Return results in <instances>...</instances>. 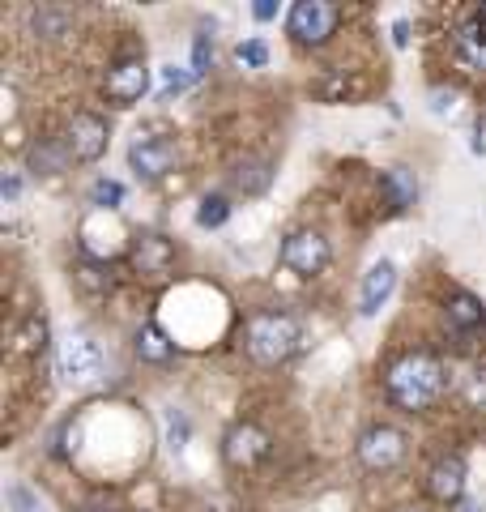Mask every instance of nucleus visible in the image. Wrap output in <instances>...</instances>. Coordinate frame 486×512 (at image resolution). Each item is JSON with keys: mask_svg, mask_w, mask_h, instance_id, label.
<instances>
[{"mask_svg": "<svg viewBox=\"0 0 486 512\" xmlns=\"http://www.w3.org/2000/svg\"><path fill=\"white\" fill-rule=\"evenodd\" d=\"M5 500H9V508H13V512H52V508H47L43 495H39L35 487H26V483H9Z\"/></svg>", "mask_w": 486, "mask_h": 512, "instance_id": "nucleus-20", "label": "nucleus"}, {"mask_svg": "<svg viewBox=\"0 0 486 512\" xmlns=\"http://www.w3.org/2000/svg\"><path fill=\"white\" fill-rule=\"evenodd\" d=\"M64 146L77 163H94L103 150H107V124L99 116H90V111H81V116L69 120V133H64Z\"/></svg>", "mask_w": 486, "mask_h": 512, "instance_id": "nucleus-9", "label": "nucleus"}, {"mask_svg": "<svg viewBox=\"0 0 486 512\" xmlns=\"http://www.w3.org/2000/svg\"><path fill=\"white\" fill-rule=\"evenodd\" d=\"M393 43H397V47L410 43V22H393Z\"/></svg>", "mask_w": 486, "mask_h": 512, "instance_id": "nucleus-31", "label": "nucleus"}, {"mask_svg": "<svg viewBox=\"0 0 486 512\" xmlns=\"http://www.w3.org/2000/svg\"><path fill=\"white\" fill-rule=\"evenodd\" d=\"M99 372H103L99 346H94L86 333H69V338L60 342V376H69L73 384H90V380H99Z\"/></svg>", "mask_w": 486, "mask_h": 512, "instance_id": "nucleus-8", "label": "nucleus"}, {"mask_svg": "<svg viewBox=\"0 0 486 512\" xmlns=\"http://www.w3.org/2000/svg\"><path fill=\"white\" fill-rule=\"evenodd\" d=\"M457 43H461V56L474 64V69H486V5L469 18L465 26H461V35H457Z\"/></svg>", "mask_w": 486, "mask_h": 512, "instance_id": "nucleus-14", "label": "nucleus"}, {"mask_svg": "<svg viewBox=\"0 0 486 512\" xmlns=\"http://www.w3.org/2000/svg\"><path fill=\"white\" fill-rule=\"evenodd\" d=\"M175 163H180V150H175L171 137H137L128 146V167L145 175V180H162Z\"/></svg>", "mask_w": 486, "mask_h": 512, "instance_id": "nucleus-7", "label": "nucleus"}, {"mask_svg": "<svg viewBox=\"0 0 486 512\" xmlns=\"http://www.w3.org/2000/svg\"><path fill=\"white\" fill-rule=\"evenodd\" d=\"M388 402L401 410H427L435 397L444 393V363L427 355V350H414V355H401L388 367Z\"/></svg>", "mask_w": 486, "mask_h": 512, "instance_id": "nucleus-1", "label": "nucleus"}, {"mask_svg": "<svg viewBox=\"0 0 486 512\" xmlns=\"http://www.w3.org/2000/svg\"><path fill=\"white\" fill-rule=\"evenodd\" d=\"M209 69H214V43L205 35H197V43H192V77H201Z\"/></svg>", "mask_w": 486, "mask_h": 512, "instance_id": "nucleus-26", "label": "nucleus"}, {"mask_svg": "<svg viewBox=\"0 0 486 512\" xmlns=\"http://www.w3.org/2000/svg\"><path fill=\"white\" fill-rule=\"evenodd\" d=\"M393 286H397V265L393 261H376L367 269V278H363V291H359V312L363 316H376L384 308V299L393 295Z\"/></svg>", "mask_w": 486, "mask_h": 512, "instance_id": "nucleus-13", "label": "nucleus"}, {"mask_svg": "<svg viewBox=\"0 0 486 512\" xmlns=\"http://www.w3.org/2000/svg\"><path fill=\"white\" fill-rule=\"evenodd\" d=\"M359 461H363L367 470H376V474L397 470L401 461H405V436H401L397 427H388V423L367 427L363 436H359Z\"/></svg>", "mask_w": 486, "mask_h": 512, "instance_id": "nucleus-4", "label": "nucleus"}, {"mask_svg": "<svg viewBox=\"0 0 486 512\" xmlns=\"http://www.w3.org/2000/svg\"><path fill=\"white\" fill-rule=\"evenodd\" d=\"M103 90H107V99H111V103H120V107L137 103L141 94L150 90V69H145L141 60H120V64H111Z\"/></svg>", "mask_w": 486, "mask_h": 512, "instance_id": "nucleus-10", "label": "nucleus"}, {"mask_svg": "<svg viewBox=\"0 0 486 512\" xmlns=\"http://www.w3.org/2000/svg\"><path fill=\"white\" fill-rule=\"evenodd\" d=\"M137 359H141V363H158V367L171 363V359H175V342H171L158 325H141V329H137Z\"/></svg>", "mask_w": 486, "mask_h": 512, "instance_id": "nucleus-15", "label": "nucleus"}, {"mask_svg": "<svg viewBox=\"0 0 486 512\" xmlns=\"http://www.w3.org/2000/svg\"><path fill=\"white\" fill-rule=\"evenodd\" d=\"M30 26L43 30V39H56L60 30L69 26V18H64V13H52V9H35V13H30Z\"/></svg>", "mask_w": 486, "mask_h": 512, "instance_id": "nucleus-24", "label": "nucleus"}, {"mask_svg": "<svg viewBox=\"0 0 486 512\" xmlns=\"http://www.w3.org/2000/svg\"><path fill=\"white\" fill-rule=\"evenodd\" d=\"M444 308H448V320H452V325H457L461 333L482 329V320H486V308H482L474 295H465V291H452Z\"/></svg>", "mask_w": 486, "mask_h": 512, "instance_id": "nucleus-16", "label": "nucleus"}, {"mask_svg": "<svg viewBox=\"0 0 486 512\" xmlns=\"http://www.w3.org/2000/svg\"><path fill=\"white\" fill-rule=\"evenodd\" d=\"M120 201H124V184H116V180H94L90 184V205L99 214H116Z\"/></svg>", "mask_w": 486, "mask_h": 512, "instance_id": "nucleus-19", "label": "nucleus"}, {"mask_svg": "<svg viewBox=\"0 0 486 512\" xmlns=\"http://www.w3.org/2000/svg\"><path fill=\"white\" fill-rule=\"evenodd\" d=\"M43 338H47L43 320H39V316H30V320H26V329L18 333V346H22V350H43Z\"/></svg>", "mask_w": 486, "mask_h": 512, "instance_id": "nucleus-27", "label": "nucleus"}, {"mask_svg": "<svg viewBox=\"0 0 486 512\" xmlns=\"http://www.w3.org/2000/svg\"><path fill=\"white\" fill-rule=\"evenodd\" d=\"M64 158H69V146H64V150H56V146H35V150H30V167L56 175V171H64Z\"/></svg>", "mask_w": 486, "mask_h": 512, "instance_id": "nucleus-22", "label": "nucleus"}, {"mask_svg": "<svg viewBox=\"0 0 486 512\" xmlns=\"http://www.w3.org/2000/svg\"><path fill=\"white\" fill-rule=\"evenodd\" d=\"M13 197H18V180L9 175V180H5V201H13Z\"/></svg>", "mask_w": 486, "mask_h": 512, "instance_id": "nucleus-32", "label": "nucleus"}, {"mask_svg": "<svg viewBox=\"0 0 486 512\" xmlns=\"http://www.w3.org/2000/svg\"><path fill=\"white\" fill-rule=\"evenodd\" d=\"M77 282L90 286V291H111V282H116V278H111V265L107 261H86V265L77 269Z\"/></svg>", "mask_w": 486, "mask_h": 512, "instance_id": "nucleus-21", "label": "nucleus"}, {"mask_svg": "<svg viewBox=\"0 0 486 512\" xmlns=\"http://www.w3.org/2000/svg\"><path fill=\"white\" fill-rule=\"evenodd\" d=\"M461 512H482V504H478V500H465V504H461Z\"/></svg>", "mask_w": 486, "mask_h": 512, "instance_id": "nucleus-33", "label": "nucleus"}, {"mask_svg": "<svg viewBox=\"0 0 486 512\" xmlns=\"http://www.w3.org/2000/svg\"><path fill=\"white\" fill-rule=\"evenodd\" d=\"M133 265H137L141 278H167L171 265H175L171 239H162V235H141L137 248H133Z\"/></svg>", "mask_w": 486, "mask_h": 512, "instance_id": "nucleus-12", "label": "nucleus"}, {"mask_svg": "<svg viewBox=\"0 0 486 512\" xmlns=\"http://www.w3.org/2000/svg\"><path fill=\"white\" fill-rule=\"evenodd\" d=\"M469 406H486V376L482 372L469 376Z\"/></svg>", "mask_w": 486, "mask_h": 512, "instance_id": "nucleus-29", "label": "nucleus"}, {"mask_svg": "<svg viewBox=\"0 0 486 512\" xmlns=\"http://www.w3.org/2000/svg\"><path fill=\"white\" fill-rule=\"evenodd\" d=\"M282 265L299 278L320 274V269L329 265V239H324L320 231H295L282 244Z\"/></svg>", "mask_w": 486, "mask_h": 512, "instance_id": "nucleus-6", "label": "nucleus"}, {"mask_svg": "<svg viewBox=\"0 0 486 512\" xmlns=\"http://www.w3.org/2000/svg\"><path fill=\"white\" fill-rule=\"evenodd\" d=\"M252 13H256V22H269L273 13H278V5H273V0H256V5H252Z\"/></svg>", "mask_w": 486, "mask_h": 512, "instance_id": "nucleus-30", "label": "nucleus"}, {"mask_svg": "<svg viewBox=\"0 0 486 512\" xmlns=\"http://www.w3.org/2000/svg\"><path fill=\"white\" fill-rule=\"evenodd\" d=\"M269 448H273L269 436L256 423H235L222 440V457L231 470H256L269 457Z\"/></svg>", "mask_w": 486, "mask_h": 512, "instance_id": "nucleus-5", "label": "nucleus"}, {"mask_svg": "<svg viewBox=\"0 0 486 512\" xmlns=\"http://www.w3.org/2000/svg\"><path fill=\"white\" fill-rule=\"evenodd\" d=\"M162 77H167V86H162V103L175 99V94L192 82V73H180V69H162Z\"/></svg>", "mask_w": 486, "mask_h": 512, "instance_id": "nucleus-28", "label": "nucleus"}, {"mask_svg": "<svg viewBox=\"0 0 486 512\" xmlns=\"http://www.w3.org/2000/svg\"><path fill=\"white\" fill-rule=\"evenodd\" d=\"M235 60L248 64V69H265V64H269V47L261 39H248V43L235 47Z\"/></svg>", "mask_w": 486, "mask_h": 512, "instance_id": "nucleus-25", "label": "nucleus"}, {"mask_svg": "<svg viewBox=\"0 0 486 512\" xmlns=\"http://www.w3.org/2000/svg\"><path fill=\"white\" fill-rule=\"evenodd\" d=\"M427 495L440 504H461L465 495V461L461 457H440L427 474Z\"/></svg>", "mask_w": 486, "mask_h": 512, "instance_id": "nucleus-11", "label": "nucleus"}, {"mask_svg": "<svg viewBox=\"0 0 486 512\" xmlns=\"http://www.w3.org/2000/svg\"><path fill=\"white\" fill-rule=\"evenodd\" d=\"M337 22H342V9L329 5V0H299L286 18V30L295 35L303 47H320L333 39Z\"/></svg>", "mask_w": 486, "mask_h": 512, "instance_id": "nucleus-3", "label": "nucleus"}, {"mask_svg": "<svg viewBox=\"0 0 486 512\" xmlns=\"http://www.w3.org/2000/svg\"><path fill=\"white\" fill-rule=\"evenodd\" d=\"M380 188L388 192V201H393V210H405V205H414V197H418V184H414V175L405 171V167L384 171V175H380Z\"/></svg>", "mask_w": 486, "mask_h": 512, "instance_id": "nucleus-17", "label": "nucleus"}, {"mask_svg": "<svg viewBox=\"0 0 486 512\" xmlns=\"http://www.w3.org/2000/svg\"><path fill=\"white\" fill-rule=\"evenodd\" d=\"M235 184L248 192V197H256V192H265L273 184V167L265 158H243V163H235Z\"/></svg>", "mask_w": 486, "mask_h": 512, "instance_id": "nucleus-18", "label": "nucleus"}, {"mask_svg": "<svg viewBox=\"0 0 486 512\" xmlns=\"http://www.w3.org/2000/svg\"><path fill=\"white\" fill-rule=\"evenodd\" d=\"M299 342H303V329L290 312H256L243 325V350L265 367L286 363L299 350Z\"/></svg>", "mask_w": 486, "mask_h": 512, "instance_id": "nucleus-2", "label": "nucleus"}, {"mask_svg": "<svg viewBox=\"0 0 486 512\" xmlns=\"http://www.w3.org/2000/svg\"><path fill=\"white\" fill-rule=\"evenodd\" d=\"M226 218H231V205H226V197H218V192H214V197H205V201H201V210H197V222H201V227H222Z\"/></svg>", "mask_w": 486, "mask_h": 512, "instance_id": "nucleus-23", "label": "nucleus"}]
</instances>
